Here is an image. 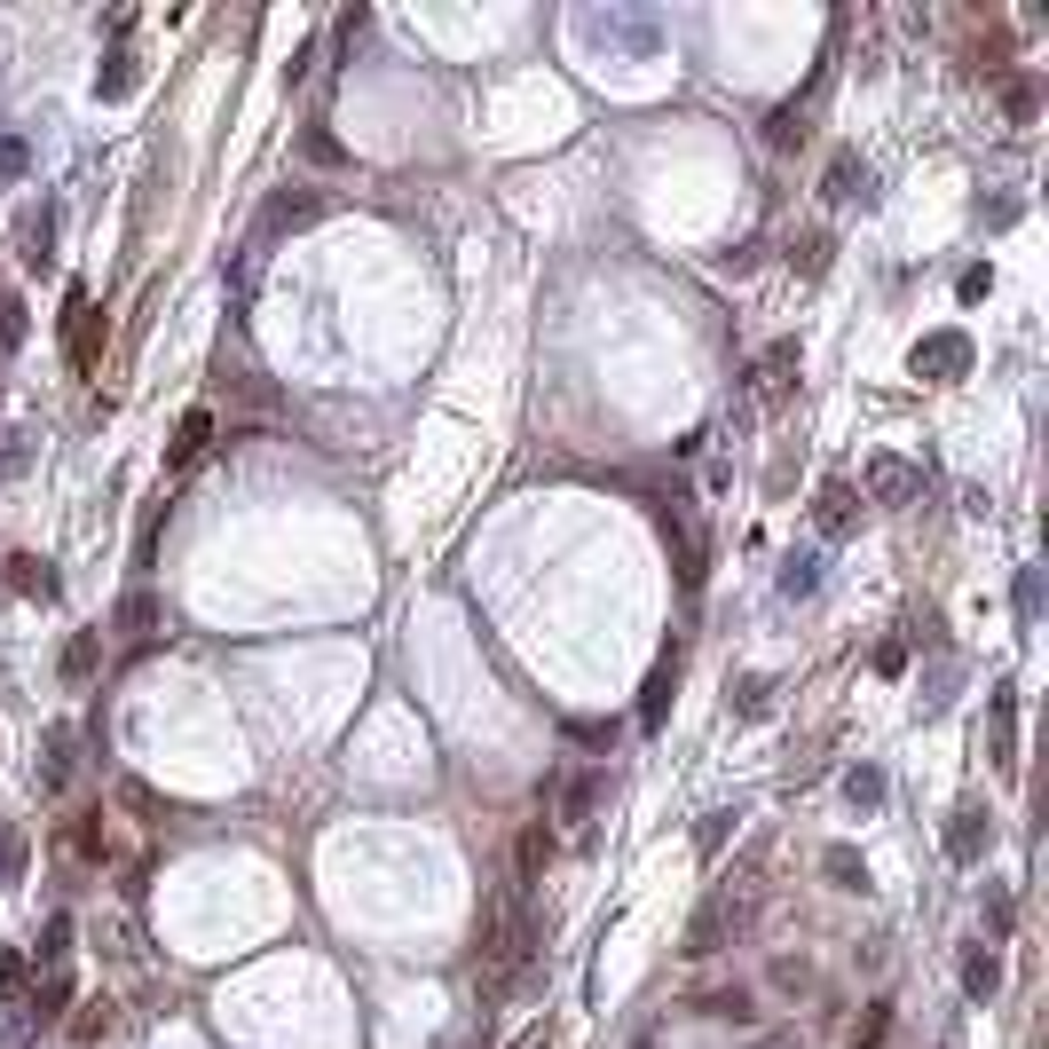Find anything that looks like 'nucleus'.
I'll return each mask as SVG.
<instances>
[{
  "instance_id": "f257e3e1",
  "label": "nucleus",
  "mask_w": 1049,
  "mask_h": 1049,
  "mask_svg": "<svg viewBox=\"0 0 1049 1049\" xmlns=\"http://www.w3.org/2000/svg\"><path fill=\"white\" fill-rule=\"evenodd\" d=\"M860 505H868V497H860L852 482H829V489H821V505H813V521H821L829 537H844L852 521H860Z\"/></svg>"
},
{
  "instance_id": "f03ea898",
  "label": "nucleus",
  "mask_w": 1049,
  "mask_h": 1049,
  "mask_svg": "<svg viewBox=\"0 0 1049 1049\" xmlns=\"http://www.w3.org/2000/svg\"><path fill=\"white\" fill-rule=\"evenodd\" d=\"M513 860H521V892H530V884L545 877V860H553V837H545V821H530V829H521V852H513Z\"/></svg>"
},
{
  "instance_id": "7ed1b4c3",
  "label": "nucleus",
  "mask_w": 1049,
  "mask_h": 1049,
  "mask_svg": "<svg viewBox=\"0 0 1049 1049\" xmlns=\"http://www.w3.org/2000/svg\"><path fill=\"white\" fill-rule=\"evenodd\" d=\"M719 939H726V908H703L686 923V947L679 954H694V963H703V954H719Z\"/></svg>"
},
{
  "instance_id": "20e7f679",
  "label": "nucleus",
  "mask_w": 1049,
  "mask_h": 1049,
  "mask_svg": "<svg viewBox=\"0 0 1049 1049\" xmlns=\"http://www.w3.org/2000/svg\"><path fill=\"white\" fill-rule=\"evenodd\" d=\"M979 821H987L979 805H963V813H954V829H947V852H954V860H979V837H987Z\"/></svg>"
},
{
  "instance_id": "39448f33",
  "label": "nucleus",
  "mask_w": 1049,
  "mask_h": 1049,
  "mask_svg": "<svg viewBox=\"0 0 1049 1049\" xmlns=\"http://www.w3.org/2000/svg\"><path fill=\"white\" fill-rule=\"evenodd\" d=\"M868 489H877V497L892 505V497H908V489H916V474H908L900 458H877V466H868Z\"/></svg>"
},
{
  "instance_id": "423d86ee",
  "label": "nucleus",
  "mask_w": 1049,
  "mask_h": 1049,
  "mask_svg": "<svg viewBox=\"0 0 1049 1049\" xmlns=\"http://www.w3.org/2000/svg\"><path fill=\"white\" fill-rule=\"evenodd\" d=\"M206 434H214V410H190V418H182V434H174V466H190V458L206 451Z\"/></svg>"
},
{
  "instance_id": "0eeeda50",
  "label": "nucleus",
  "mask_w": 1049,
  "mask_h": 1049,
  "mask_svg": "<svg viewBox=\"0 0 1049 1049\" xmlns=\"http://www.w3.org/2000/svg\"><path fill=\"white\" fill-rule=\"evenodd\" d=\"M994 979H1002V963H994L987 947H971L963 954V994H994Z\"/></svg>"
},
{
  "instance_id": "6e6552de",
  "label": "nucleus",
  "mask_w": 1049,
  "mask_h": 1049,
  "mask_svg": "<svg viewBox=\"0 0 1049 1049\" xmlns=\"http://www.w3.org/2000/svg\"><path fill=\"white\" fill-rule=\"evenodd\" d=\"M884 1033H892V1002H868V1018L852 1026V1049H884Z\"/></svg>"
},
{
  "instance_id": "1a4fd4ad",
  "label": "nucleus",
  "mask_w": 1049,
  "mask_h": 1049,
  "mask_svg": "<svg viewBox=\"0 0 1049 1049\" xmlns=\"http://www.w3.org/2000/svg\"><path fill=\"white\" fill-rule=\"evenodd\" d=\"M790 372H798V347H790V339H781V347H773V356H765V395H773V403H781V395H790Z\"/></svg>"
},
{
  "instance_id": "9d476101",
  "label": "nucleus",
  "mask_w": 1049,
  "mask_h": 1049,
  "mask_svg": "<svg viewBox=\"0 0 1049 1049\" xmlns=\"http://www.w3.org/2000/svg\"><path fill=\"white\" fill-rule=\"evenodd\" d=\"M9 584H17V592H56L48 561H32V553H17V561H9Z\"/></svg>"
},
{
  "instance_id": "9b49d317",
  "label": "nucleus",
  "mask_w": 1049,
  "mask_h": 1049,
  "mask_svg": "<svg viewBox=\"0 0 1049 1049\" xmlns=\"http://www.w3.org/2000/svg\"><path fill=\"white\" fill-rule=\"evenodd\" d=\"M600 790H607V773H576V781H568V821H584V813L600 805Z\"/></svg>"
},
{
  "instance_id": "f8f14e48",
  "label": "nucleus",
  "mask_w": 1049,
  "mask_h": 1049,
  "mask_svg": "<svg viewBox=\"0 0 1049 1049\" xmlns=\"http://www.w3.org/2000/svg\"><path fill=\"white\" fill-rule=\"evenodd\" d=\"M963 364V339H931V347H916V372H954Z\"/></svg>"
},
{
  "instance_id": "ddd939ff",
  "label": "nucleus",
  "mask_w": 1049,
  "mask_h": 1049,
  "mask_svg": "<svg viewBox=\"0 0 1049 1049\" xmlns=\"http://www.w3.org/2000/svg\"><path fill=\"white\" fill-rule=\"evenodd\" d=\"M316 214V198H277L269 206V229H293V221H308Z\"/></svg>"
},
{
  "instance_id": "4468645a",
  "label": "nucleus",
  "mask_w": 1049,
  "mask_h": 1049,
  "mask_svg": "<svg viewBox=\"0 0 1049 1049\" xmlns=\"http://www.w3.org/2000/svg\"><path fill=\"white\" fill-rule=\"evenodd\" d=\"M63 671H71V679H79V671H96V640H87V632L71 640V655H63Z\"/></svg>"
},
{
  "instance_id": "2eb2a0df",
  "label": "nucleus",
  "mask_w": 1049,
  "mask_h": 1049,
  "mask_svg": "<svg viewBox=\"0 0 1049 1049\" xmlns=\"http://www.w3.org/2000/svg\"><path fill=\"white\" fill-rule=\"evenodd\" d=\"M513 1049H553V1026H530V1033H521Z\"/></svg>"
},
{
  "instance_id": "dca6fc26",
  "label": "nucleus",
  "mask_w": 1049,
  "mask_h": 1049,
  "mask_svg": "<svg viewBox=\"0 0 1049 1049\" xmlns=\"http://www.w3.org/2000/svg\"><path fill=\"white\" fill-rule=\"evenodd\" d=\"M632 1049H655V1041H632Z\"/></svg>"
}]
</instances>
